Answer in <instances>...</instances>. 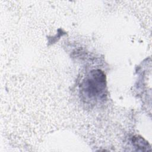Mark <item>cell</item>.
I'll list each match as a JSON object with an SVG mask.
<instances>
[{"label":"cell","instance_id":"6da1fadb","mask_svg":"<svg viewBox=\"0 0 152 152\" xmlns=\"http://www.w3.org/2000/svg\"><path fill=\"white\" fill-rule=\"evenodd\" d=\"M83 90L89 98L97 99L104 95L106 89V77L104 73L99 70H93L83 83Z\"/></svg>","mask_w":152,"mask_h":152},{"label":"cell","instance_id":"7a4b0ae2","mask_svg":"<svg viewBox=\"0 0 152 152\" xmlns=\"http://www.w3.org/2000/svg\"><path fill=\"white\" fill-rule=\"evenodd\" d=\"M133 142L139 148H145L147 147V145H149L148 144L142 137H134Z\"/></svg>","mask_w":152,"mask_h":152}]
</instances>
